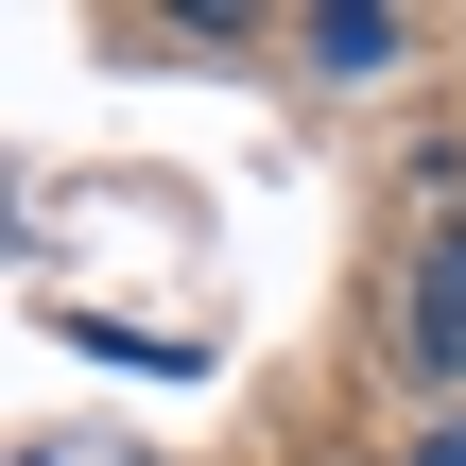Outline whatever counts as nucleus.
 <instances>
[{
    "label": "nucleus",
    "instance_id": "f257e3e1",
    "mask_svg": "<svg viewBox=\"0 0 466 466\" xmlns=\"http://www.w3.org/2000/svg\"><path fill=\"white\" fill-rule=\"evenodd\" d=\"M415 363H466V225L415 242Z\"/></svg>",
    "mask_w": 466,
    "mask_h": 466
},
{
    "label": "nucleus",
    "instance_id": "f03ea898",
    "mask_svg": "<svg viewBox=\"0 0 466 466\" xmlns=\"http://www.w3.org/2000/svg\"><path fill=\"white\" fill-rule=\"evenodd\" d=\"M311 52H329V69H380V52H398V17H380V0H329V17H311Z\"/></svg>",
    "mask_w": 466,
    "mask_h": 466
},
{
    "label": "nucleus",
    "instance_id": "7ed1b4c3",
    "mask_svg": "<svg viewBox=\"0 0 466 466\" xmlns=\"http://www.w3.org/2000/svg\"><path fill=\"white\" fill-rule=\"evenodd\" d=\"M415 466H466V432H432V450H415Z\"/></svg>",
    "mask_w": 466,
    "mask_h": 466
}]
</instances>
